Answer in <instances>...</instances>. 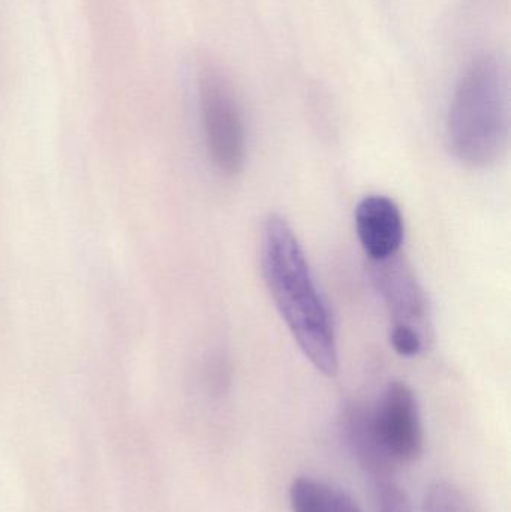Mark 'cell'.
I'll use <instances>...</instances> for the list:
<instances>
[{"label": "cell", "instance_id": "3", "mask_svg": "<svg viewBox=\"0 0 511 512\" xmlns=\"http://www.w3.org/2000/svg\"><path fill=\"white\" fill-rule=\"evenodd\" d=\"M369 277L389 313L393 349L405 358L422 354L431 339V307L413 268L398 254L369 261Z\"/></svg>", "mask_w": 511, "mask_h": 512}, {"label": "cell", "instance_id": "5", "mask_svg": "<svg viewBox=\"0 0 511 512\" xmlns=\"http://www.w3.org/2000/svg\"><path fill=\"white\" fill-rule=\"evenodd\" d=\"M372 435L393 466L416 460L423 451V426L416 394L405 382L387 385L368 409Z\"/></svg>", "mask_w": 511, "mask_h": 512}, {"label": "cell", "instance_id": "7", "mask_svg": "<svg viewBox=\"0 0 511 512\" xmlns=\"http://www.w3.org/2000/svg\"><path fill=\"white\" fill-rule=\"evenodd\" d=\"M345 438L357 462L377 481L387 480L395 466L387 460L375 442L369 426L368 409L353 405L344 415Z\"/></svg>", "mask_w": 511, "mask_h": 512}, {"label": "cell", "instance_id": "1", "mask_svg": "<svg viewBox=\"0 0 511 512\" xmlns=\"http://www.w3.org/2000/svg\"><path fill=\"white\" fill-rule=\"evenodd\" d=\"M261 270L270 297L299 348L326 376L339 370L335 325L299 239L284 216L270 213L261 230Z\"/></svg>", "mask_w": 511, "mask_h": 512}, {"label": "cell", "instance_id": "2", "mask_svg": "<svg viewBox=\"0 0 511 512\" xmlns=\"http://www.w3.org/2000/svg\"><path fill=\"white\" fill-rule=\"evenodd\" d=\"M453 156L486 168L503 156L509 141V104L503 72L491 56L477 57L456 84L447 119Z\"/></svg>", "mask_w": 511, "mask_h": 512}, {"label": "cell", "instance_id": "11", "mask_svg": "<svg viewBox=\"0 0 511 512\" xmlns=\"http://www.w3.org/2000/svg\"><path fill=\"white\" fill-rule=\"evenodd\" d=\"M336 512H360V510L359 507H357L356 502L353 501V498L341 490V496H339L338 511Z\"/></svg>", "mask_w": 511, "mask_h": 512}, {"label": "cell", "instance_id": "6", "mask_svg": "<svg viewBox=\"0 0 511 512\" xmlns=\"http://www.w3.org/2000/svg\"><path fill=\"white\" fill-rule=\"evenodd\" d=\"M360 245L369 261H383L401 251L405 224L401 209L386 195H368L354 212Z\"/></svg>", "mask_w": 511, "mask_h": 512}, {"label": "cell", "instance_id": "9", "mask_svg": "<svg viewBox=\"0 0 511 512\" xmlns=\"http://www.w3.org/2000/svg\"><path fill=\"white\" fill-rule=\"evenodd\" d=\"M423 512H476L467 496L449 483L429 487L423 501Z\"/></svg>", "mask_w": 511, "mask_h": 512}, {"label": "cell", "instance_id": "10", "mask_svg": "<svg viewBox=\"0 0 511 512\" xmlns=\"http://www.w3.org/2000/svg\"><path fill=\"white\" fill-rule=\"evenodd\" d=\"M378 511L380 512H413L407 496L401 487L393 481H378Z\"/></svg>", "mask_w": 511, "mask_h": 512}, {"label": "cell", "instance_id": "4", "mask_svg": "<svg viewBox=\"0 0 511 512\" xmlns=\"http://www.w3.org/2000/svg\"><path fill=\"white\" fill-rule=\"evenodd\" d=\"M200 104L204 138L213 165L224 176H237L245 165V125L233 90L221 75H203Z\"/></svg>", "mask_w": 511, "mask_h": 512}, {"label": "cell", "instance_id": "8", "mask_svg": "<svg viewBox=\"0 0 511 512\" xmlns=\"http://www.w3.org/2000/svg\"><path fill=\"white\" fill-rule=\"evenodd\" d=\"M341 490L321 481L299 477L291 483L290 505L293 512H336Z\"/></svg>", "mask_w": 511, "mask_h": 512}]
</instances>
